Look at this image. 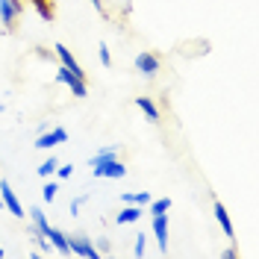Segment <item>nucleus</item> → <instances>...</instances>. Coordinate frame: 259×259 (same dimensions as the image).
Segmentation results:
<instances>
[{
  "mask_svg": "<svg viewBox=\"0 0 259 259\" xmlns=\"http://www.w3.org/2000/svg\"><path fill=\"white\" fill-rule=\"evenodd\" d=\"M89 165H92V174L95 177H106V180L127 177V168L118 162V156H92Z\"/></svg>",
  "mask_w": 259,
  "mask_h": 259,
  "instance_id": "obj_1",
  "label": "nucleus"
},
{
  "mask_svg": "<svg viewBox=\"0 0 259 259\" xmlns=\"http://www.w3.org/2000/svg\"><path fill=\"white\" fill-rule=\"evenodd\" d=\"M68 247L74 256H85V259H100V250H97L89 236H68Z\"/></svg>",
  "mask_w": 259,
  "mask_h": 259,
  "instance_id": "obj_2",
  "label": "nucleus"
},
{
  "mask_svg": "<svg viewBox=\"0 0 259 259\" xmlns=\"http://www.w3.org/2000/svg\"><path fill=\"white\" fill-rule=\"evenodd\" d=\"M68 142V130L65 127H53V130H45V133H38V139H35V145L38 150H50L53 145H65Z\"/></svg>",
  "mask_w": 259,
  "mask_h": 259,
  "instance_id": "obj_3",
  "label": "nucleus"
},
{
  "mask_svg": "<svg viewBox=\"0 0 259 259\" xmlns=\"http://www.w3.org/2000/svg\"><path fill=\"white\" fill-rule=\"evenodd\" d=\"M133 65H136V71H139L142 77H156V74H159V56L150 53V50H142V53L133 59Z\"/></svg>",
  "mask_w": 259,
  "mask_h": 259,
  "instance_id": "obj_4",
  "label": "nucleus"
},
{
  "mask_svg": "<svg viewBox=\"0 0 259 259\" xmlns=\"http://www.w3.org/2000/svg\"><path fill=\"white\" fill-rule=\"evenodd\" d=\"M0 194H3V197H0V200H3V209H9L15 218H24V215H27V212H24V206H21V200H18V194L12 192V186H9L6 180L0 183Z\"/></svg>",
  "mask_w": 259,
  "mask_h": 259,
  "instance_id": "obj_5",
  "label": "nucleus"
},
{
  "mask_svg": "<svg viewBox=\"0 0 259 259\" xmlns=\"http://www.w3.org/2000/svg\"><path fill=\"white\" fill-rule=\"evenodd\" d=\"M56 80H59V82H65V85H68V89L74 92V97H85V95H89V89H85V80H80V77H74V74H71V71H68L65 65L59 68Z\"/></svg>",
  "mask_w": 259,
  "mask_h": 259,
  "instance_id": "obj_6",
  "label": "nucleus"
},
{
  "mask_svg": "<svg viewBox=\"0 0 259 259\" xmlns=\"http://www.w3.org/2000/svg\"><path fill=\"white\" fill-rule=\"evenodd\" d=\"M21 12H24V3H18V0H0V24L3 27H12Z\"/></svg>",
  "mask_w": 259,
  "mask_h": 259,
  "instance_id": "obj_7",
  "label": "nucleus"
},
{
  "mask_svg": "<svg viewBox=\"0 0 259 259\" xmlns=\"http://www.w3.org/2000/svg\"><path fill=\"white\" fill-rule=\"evenodd\" d=\"M53 50H56V56L62 59V65L68 68V71H71V74H74V77H80V80H85V71L80 68V62L74 59V53H71V50L65 48V45H53Z\"/></svg>",
  "mask_w": 259,
  "mask_h": 259,
  "instance_id": "obj_8",
  "label": "nucleus"
},
{
  "mask_svg": "<svg viewBox=\"0 0 259 259\" xmlns=\"http://www.w3.org/2000/svg\"><path fill=\"white\" fill-rule=\"evenodd\" d=\"M153 236L159 244V253H168V215H153Z\"/></svg>",
  "mask_w": 259,
  "mask_h": 259,
  "instance_id": "obj_9",
  "label": "nucleus"
},
{
  "mask_svg": "<svg viewBox=\"0 0 259 259\" xmlns=\"http://www.w3.org/2000/svg\"><path fill=\"white\" fill-rule=\"evenodd\" d=\"M142 215H145V206H136V203H124L115 221H118L121 227H124V224H136V221H139Z\"/></svg>",
  "mask_w": 259,
  "mask_h": 259,
  "instance_id": "obj_10",
  "label": "nucleus"
},
{
  "mask_svg": "<svg viewBox=\"0 0 259 259\" xmlns=\"http://www.w3.org/2000/svg\"><path fill=\"white\" fill-rule=\"evenodd\" d=\"M45 239H50V244L59 250V253H65V256H71V247H68V236H65L62 230H56V227H50L48 233H45Z\"/></svg>",
  "mask_w": 259,
  "mask_h": 259,
  "instance_id": "obj_11",
  "label": "nucleus"
},
{
  "mask_svg": "<svg viewBox=\"0 0 259 259\" xmlns=\"http://www.w3.org/2000/svg\"><path fill=\"white\" fill-rule=\"evenodd\" d=\"M215 218H218V224H221V230H224L227 239H233L236 236V230H233V221H230V215H227L224 203L221 200H215Z\"/></svg>",
  "mask_w": 259,
  "mask_h": 259,
  "instance_id": "obj_12",
  "label": "nucleus"
},
{
  "mask_svg": "<svg viewBox=\"0 0 259 259\" xmlns=\"http://www.w3.org/2000/svg\"><path fill=\"white\" fill-rule=\"evenodd\" d=\"M136 106H139V109L147 115V121H153V124L159 121V106H156L150 97H136Z\"/></svg>",
  "mask_w": 259,
  "mask_h": 259,
  "instance_id": "obj_13",
  "label": "nucleus"
},
{
  "mask_svg": "<svg viewBox=\"0 0 259 259\" xmlns=\"http://www.w3.org/2000/svg\"><path fill=\"white\" fill-rule=\"evenodd\" d=\"M153 197L150 192H133V194H121V203H136V206H147Z\"/></svg>",
  "mask_w": 259,
  "mask_h": 259,
  "instance_id": "obj_14",
  "label": "nucleus"
},
{
  "mask_svg": "<svg viewBox=\"0 0 259 259\" xmlns=\"http://www.w3.org/2000/svg\"><path fill=\"white\" fill-rule=\"evenodd\" d=\"M30 218H32V224H35V230H38L41 236H45V233L50 230V221H48V215H45V212L38 209V206H35V209H30Z\"/></svg>",
  "mask_w": 259,
  "mask_h": 259,
  "instance_id": "obj_15",
  "label": "nucleus"
},
{
  "mask_svg": "<svg viewBox=\"0 0 259 259\" xmlns=\"http://www.w3.org/2000/svg\"><path fill=\"white\" fill-rule=\"evenodd\" d=\"M32 6L38 9V15H41V21H53V0H32Z\"/></svg>",
  "mask_w": 259,
  "mask_h": 259,
  "instance_id": "obj_16",
  "label": "nucleus"
},
{
  "mask_svg": "<svg viewBox=\"0 0 259 259\" xmlns=\"http://www.w3.org/2000/svg\"><path fill=\"white\" fill-rule=\"evenodd\" d=\"M150 215H162V212L171 209V197H159V200H150Z\"/></svg>",
  "mask_w": 259,
  "mask_h": 259,
  "instance_id": "obj_17",
  "label": "nucleus"
},
{
  "mask_svg": "<svg viewBox=\"0 0 259 259\" xmlns=\"http://www.w3.org/2000/svg\"><path fill=\"white\" fill-rule=\"evenodd\" d=\"M56 165H59V162H56V156H50V159H45L41 165H38V177H45V180H48L50 174L56 171Z\"/></svg>",
  "mask_w": 259,
  "mask_h": 259,
  "instance_id": "obj_18",
  "label": "nucleus"
},
{
  "mask_svg": "<svg viewBox=\"0 0 259 259\" xmlns=\"http://www.w3.org/2000/svg\"><path fill=\"white\" fill-rule=\"evenodd\" d=\"M56 192H59V186H56V183H45V189H41V197H45V203H53Z\"/></svg>",
  "mask_w": 259,
  "mask_h": 259,
  "instance_id": "obj_19",
  "label": "nucleus"
},
{
  "mask_svg": "<svg viewBox=\"0 0 259 259\" xmlns=\"http://www.w3.org/2000/svg\"><path fill=\"white\" fill-rule=\"evenodd\" d=\"M97 53H100V65H103V68H109V65H112V56H109V48H106L103 41H100V48H97Z\"/></svg>",
  "mask_w": 259,
  "mask_h": 259,
  "instance_id": "obj_20",
  "label": "nucleus"
},
{
  "mask_svg": "<svg viewBox=\"0 0 259 259\" xmlns=\"http://www.w3.org/2000/svg\"><path fill=\"white\" fill-rule=\"evenodd\" d=\"M53 174H56L59 180H68L71 174H74V165H56V171H53Z\"/></svg>",
  "mask_w": 259,
  "mask_h": 259,
  "instance_id": "obj_21",
  "label": "nucleus"
},
{
  "mask_svg": "<svg viewBox=\"0 0 259 259\" xmlns=\"http://www.w3.org/2000/svg\"><path fill=\"white\" fill-rule=\"evenodd\" d=\"M133 253H136L139 259L145 256V233H142V236H136V247H133Z\"/></svg>",
  "mask_w": 259,
  "mask_h": 259,
  "instance_id": "obj_22",
  "label": "nucleus"
},
{
  "mask_svg": "<svg viewBox=\"0 0 259 259\" xmlns=\"http://www.w3.org/2000/svg\"><path fill=\"white\" fill-rule=\"evenodd\" d=\"M97 250H100V253H109V250H112V242H109L106 236H100V239H97Z\"/></svg>",
  "mask_w": 259,
  "mask_h": 259,
  "instance_id": "obj_23",
  "label": "nucleus"
},
{
  "mask_svg": "<svg viewBox=\"0 0 259 259\" xmlns=\"http://www.w3.org/2000/svg\"><path fill=\"white\" fill-rule=\"evenodd\" d=\"M221 256H224V259H236V247H227Z\"/></svg>",
  "mask_w": 259,
  "mask_h": 259,
  "instance_id": "obj_24",
  "label": "nucleus"
},
{
  "mask_svg": "<svg viewBox=\"0 0 259 259\" xmlns=\"http://www.w3.org/2000/svg\"><path fill=\"white\" fill-rule=\"evenodd\" d=\"M92 3H95V9H97V12L103 15V3H100V0H92Z\"/></svg>",
  "mask_w": 259,
  "mask_h": 259,
  "instance_id": "obj_25",
  "label": "nucleus"
},
{
  "mask_svg": "<svg viewBox=\"0 0 259 259\" xmlns=\"http://www.w3.org/2000/svg\"><path fill=\"white\" fill-rule=\"evenodd\" d=\"M0 259H3V247H0Z\"/></svg>",
  "mask_w": 259,
  "mask_h": 259,
  "instance_id": "obj_26",
  "label": "nucleus"
},
{
  "mask_svg": "<svg viewBox=\"0 0 259 259\" xmlns=\"http://www.w3.org/2000/svg\"><path fill=\"white\" fill-rule=\"evenodd\" d=\"M0 112H3V106H0Z\"/></svg>",
  "mask_w": 259,
  "mask_h": 259,
  "instance_id": "obj_27",
  "label": "nucleus"
},
{
  "mask_svg": "<svg viewBox=\"0 0 259 259\" xmlns=\"http://www.w3.org/2000/svg\"><path fill=\"white\" fill-rule=\"evenodd\" d=\"M0 183H3V177H0Z\"/></svg>",
  "mask_w": 259,
  "mask_h": 259,
  "instance_id": "obj_28",
  "label": "nucleus"
}]
</instances>
